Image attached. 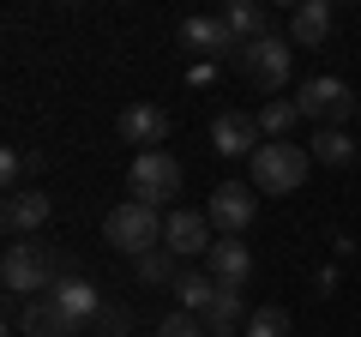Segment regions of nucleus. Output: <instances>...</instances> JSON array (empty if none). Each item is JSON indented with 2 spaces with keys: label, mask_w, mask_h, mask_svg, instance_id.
I'll use <instances>...</instances> for the list:
<instances>
[{
  "label": "nucleus",
  "mask_w": 361,
  "mask_h": 337,
  "mask_svg": "<svg viewBox=\"0 0 361 337\" xmlns=\"http://www.w3.org/2000/svg\"><path fill=\"white\" fill-rule=\"evenodd\" d=\"M313 283H319V295H331V289H337V265H319V277H313Z\"/></svg>",
  "instance_id": "nucleus-27"
},
{
  "label": "nucleus",
  "mask_w": 361,
  "mask_h": 337,
  "mask_svg": "<svg viewBox=\"0 0 361 337\" xmlns=\"http://www.w3.org/2000/svg\"><path fill=\"white\" fill-rule=\"evenodd\" d=\"M205 217L217 223L223 235H241L247 223L259 217V193H253V181H223L217 193H211V205H205Z\"/></svg>",
  "instance_id": "nucleus-8"
},
{
  "label": "nucleus",
  "mask_w": 361,
  "mask_h": 337,
  "mask_svg": "<svg viewBox=\"0 0 361 337\" xmlns=\"http://www.w3.org/2000/svg\"><path fill=\"white\" fill-rule=\"evenodd\" d=\"M337 13H331V0H301L295 13H289V42L295 49H319L325 37H331Z\"/></svg>",
  "instance_id": "nucleus-15"
},
{
  "label": "nucleus",
  "mask_w": 361,
  "mask_h": 337,
  "mask_svg": "<svg viewBox=\"0 0 361 337\" xmlns=\"http://www.w3.org/2000/svg\"><path fill=\"white\" fill-rule=\"evenodd\" d=\"M163 211L139 205V199H127V205H115L103 217V241L115 247V253H133V259H145V253H157L163 247Z\"/></svg>",
  "instance_id": "nucleus-2"
},
{
  "label": "nucleus",
  "mask_w": 361,
  "mask_h": 337,
  "mask_svg": "<svg viewBox=\"0 0 361 337\" xmlns=\"http://www.w3.org/2000/svg\"><path fill=\"white\" fill-rule=\"evenodd\" d=\"M241 337H289V313L283 307H253V319H247Z\"/></svg>",
  "instance_id": "nucleus-25"
},
{
  "label": "nucleus",
  "mask_w": 361,
  "mask_h": 337,
  "mask_svg": "<svg viewBox=\"0 0 361 337\" xmlns=\"http://www.w3.org/2000/svg\"><path fill=\"white\" fill-rule=\"evenodd\" d=\"M180 49L199 54V61H235L241 42H235V30L217 13H193V18H180Z\"/></svg>",
  "instance_id": "nucleus-7"
},
{
  "label": "nucleus",
  "mask_w": 361,
  "mask_h": 337,
  "mask_svg": "<svg viewBox=\"0 0 361 337\" xmlns=\"http://www.w3.org/2000/svg\"><path fill=\"white\" fill-rule=\"evenodd\" d=\"M49 193H37V187H18V193H6V205H0V229L6 235H37L42 223H49Z\"/></svg>",
  "instance_id": "nucleus-12"
},
{
  "label": "nucleus",
  "mask_w": 361,
  "mask_h": 337,
  "mask_svg": "<svg viewBox=\"0 0 361 337\" xmlns=\"http://www.w3.org/2000/svg\"><path fill=\"white\" fill-rule=\"evenodd\" d=\"M313 157H319V163H361V151H355V145H349V133L343 127H319V133H313Z\"/></svg>",
  "instance_id": "nucleus-21"
},
{
  "label": "nucleus",
  "mask_w": 361,
  "mask_h": 337,
  "mask_svg": "<svg viewBox=\"0 0 361 337\" xmlns=\"http://www.w3.org/2000/svg\"><path fill=\"white\" fill-rule=\"evenodd\" d=\"M235 66L253 78V85L271 97V103H277V91H283L289 73H295V49H289L283 37H259V42H247V49L235 54Z\"/></svg>",
  "instance_id": "nucleus-5"
},
{
  "label": "nucleus",
  "mask_w": 361,
  "mask_h": 337,
  "mask_svg": "<svg viewBox=\"0 0 361 337\" xmlns=\"http://www.w3.org/2000/svg\"><path fill=\"white\" fill-rule=\"evenodd\" d=\"M295 103H301V121H319V127H343L349 115H361V97L343 78H307Z\"/></svg>",
  "instance_id": "nucleus-6"
},
{
  "label": "nucleus",
  "mask_w": 361,
  "mask_h": 337,
  "mask_svg": "<svg viewBox=\"0 0 361 337\" xmlns=\"http://www.w3.org/2000/svg\"><path fill=\"white\" fill-rule=\"evenodd\" d=\"M295 121H301V103H295V97H277V103H265V109H259V133H265L271 145H283Z\"/></svg>",
  "instance_id": "nucleus-20"
},
{
  "label": "nucleus",
  "mask_w": 361,
  "mask_h": 337,
  "mask_svg": "<svg viewBox=\"0 0 361 337\" xmlns=\"http://www.w3.org/2000/svg\"><path fill=\"white\" fill-rule=\"evenodd\" d=\"M37 168H42V151H0V181L13 187V193H18L25 175H37Z\"/></svg>",
  "instance_id": "nucleus-23"
},
{
  "label": "nucleus",
  "mask_w": 361,
  "mask_h": 337,
  "mask_svg": "<svg viewBox=\"0 0 361 337\" xmlns=\"http://www.w3.org/2000/svg\"><path fill=\"white\" fill-rule=\"evenodd\" d=\"M211 145H217L223 157H247V163H253V151L265 145V133H259V115H241V109L217 115V121H211Z\"/></svg>",
  "instance_id": "nucleus-10"
},
{
  "label": "nucleus",
  "mask_w": 361,
  "mask_h": 337,
  "mask_svg": "<svg viewBox=\"0 0 361 337\" xmlns=\"http://www.w3.org/2000/svg\"><path fill=\"white\" fill-rule=\"evenodd\" d=\"M54 277H61V271H54V253H42V247H30V241H13V247H6V259H0V283H6L13 301L49 295Z\"/></svg>",
  "instance_id": "nucleus-3"
},
{
  "label": "nucleus",
  "mask_w": 361,
  "mask_h": 337,
  "mask_svg": "<svg viewBox=\"0 0 361 337\" xmlns=\"http://www.w3.org/2000/svg\"><path fill=\"white\" fill-rule=\"evenodd\" d=\"M157 337H205V319H199V313H169L163 325H157Z\"/></svg>",
  "instance_id": "nucleus-26"
},
{
  "label": "nucleus",
  "mask_w": 361,
  "mask_h": 337,
  "mask_svg": "<svg viewBox=\"0 0 361 337\" xmlns=\"http://www.w3.org/2000/svg\"><path fill=\"white\" fill-rule=\"evenodd\" d=\"M139 283H151V289H175L180 283V259H175V253H169V247H157V253H145V259H139Z\"/></svg>",
  "instance_id": "nucleus-22"
},
{
  "label": "nucleus",
  "mask_w": 361,
  "mask_h": 337,
  "mask_svg": "<svg viewBox=\"0 0 361 337\" xmlns=\"http://www.w3.org/2000/svg\"><path fill=\"white\" fill-rule=\"evenodd\" d=\"M247 301H241V289H217V301L205 307V337H235V331H247Z\"/></svg>",
  "instance_id": "nucleus-17"
},
{
  "label": "nucleus",
  "mask_w": 361,
  "mask_h": 337,
  "mask_svg": "<svg viewBox=\"0 0 361 337\" xmlns=\"http://www.w3.org/2000/svg\"><path fill=\"white\" fill-rule=\"evenodd\" d=\"M18 331H25V337H78L85 325H78L54 295H37V301L18 307Z\"/></svg>",
  "instance_id": "nucleus-11"
},
{
  "label": "nucleus",
  "mask_w": 361,
  "mask_h": 337,
  "mask_svg": "<svg viewBox=\"0 0 361 337\" xmlns=\"http://www.w3.org/2000/svg\"><path fill=\"white\" fill-rule=\"evenodd\" d=\"M307 168H313V151H301V145H259L253 163H247V175H253V193H301V181H307Z\"/></svg>",
  "instance_id": "nucleus-1"
},
{
  "label": "nucleus",
  "mask_w": 361,
  "mask_h": 337,
  "mask_svg": "<svg viewBox=\"0 0 361 337\" xmlns=\"http://www.w3.org/2000/svg\"><path fill=\"white\" fill-rule=\"evenodd\" d=\"M127 193L139 199V205H151V211L175 205L180 199V163L169 151H139L133 168H127Z\"/></svg>",
  "instance_id": "nucleus-4"
},
{
  "label": "nucleus",
  "mask_w": 361,
  "mask_h": 337,
  "mask_svg": "<svg viewBox=\"0 0 361 337\" xmlns=\"http://www.w3.org/2000/svg\"><path fill=\"white\" fill-rule=\"evenodd\" d=\"M187 78H193V85H211V78H217V61H199V66H193Z\"/></svg>",
  "instance_id": "nucleus-28"
},
{
  "label": "nucleus",
  "mask_w": 361,
  "mask_h": 337,
  "mask_svg": "<svg viewBox=\"0 0 361 337\" xmlns=\"http://www.w3.org/2000/svg\"><path fill=\"white\" fill-rule=\"evenodd\" d=\"M205 271L217 277L223 289H241L247 277H253V253H247V241H235V235H223L217 247L205 253Z\"/></svg>",
  "instance_id": "nucleus-14"
},
{
  "label": "nucleus",
  "mask_w": 361,
  "mask_h": 337,
  "mask_svg": "<svg viewBox=\"0 0 361 337\" xmlns=\"http://www.w3.org/2000/svg\"><path fill=\"white\" fill-rule=\"evenodd\" d=\"M49 295L61 301V307L73 313L78 325H90V319H97V307H103V295H97V283H90V277H78V271L54 277V289H49Z\"/></svg>",
  "instance_id": "nucleus-16"
},
{
  "label": "nucleus",
  "mask_w": 361,
  "mask_h": 337,
  "mask_svg": "<svg viewBox=\"0 0 361 337\" xmlns=\"http://www.w3.org/2000/svg\"><path fill=\"white\" fill-rule=\"evenodd\" d=\"M121 139L139 145V151H163V139H169V109H157V103H133L127 115H121Z\"/></svg>",
  "instance_id": "nucleus-13"
},
{
  "label": "nucleus",
  "mask_w": 361,
  "mask_h": 337,
  "mask_svg": "<svg viewBox=\"0 0 361 337\" xmlns=\"http://www.w3.org/2000/svg\"><path fill=\"white\" fill-rule=\"evenodd\" d=\"M217 277L211 271H180V283H175V295H180V313H199V319H205V307L211 301H217Z\"/></svg>",
  "instance_id": "nucleus-19"
},
{
  "label": "nucleus",
  "mask_w": 361,
  "mask_h": 337,
  "mask_svg": "<svg viewBox=\"0 0 361 337\" xmlns=\"http://www.w3.org/2000/svg\"><path fill=\"white\" fill-rule=\"evenodd\" d=\"M163 247L169 253H175V259H199V253H211V217L205 211H169V223H163Z\"/></svg>",
  "instance_id": "nucleus-9"
},
{
  "label": "nucleus",
  "mask_w": 361,
  "mask_h": 337,
  "mask_svg": "<svg viewBox=\"0 0 361 337\" xmlns=\"http://www.w3.org/2000/svg\"><path fill=\"white\" fill-rule=\"evenodd\" d=\"M217 18L235 30V42H241V49H247V42H259V37H271V30H265V25H271V13L259 6V0H229Z\"/></svg>",
  "instance_id": "nucleus-18"
},
{
  "label": "nucleus",
  "mask_w": 361,
  "mask_h": 337,
  "mask_svg": "<svg viewBox=\"0 0 361 337\" xmlns=\"http://www.w3.org/2000/svg\"><path fill=\"white\" fill-rule=\"evenodd\" d=\"M127 325H133V307H127V301H103L97 319H90V331H97V337H127Z\"/></svg>",
  "instance_id": "nucleus-24"
}]
</instances>
